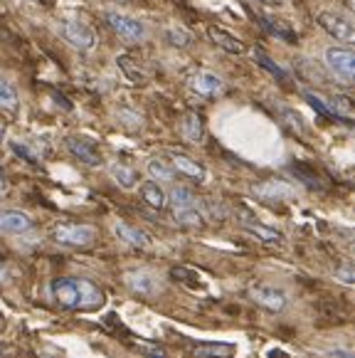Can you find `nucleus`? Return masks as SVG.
<instances>
[{"instance_id": "32", "label": "nucleus", "mask_w": 355, "mask_h": 358, "mask_svg": "<svg viewBox=\"0 0 355 358\" xmlns=\"http://www.w3.org/2000/svg\"><path fill=\"white\" fill-rule=\"evenodd\" d=\"M328 356L331 358H353V353H350V351H331Z\"/></svg>"}, {"instance_id": "26", "label": "nucleus", "mask_w": 355, "mask_h": 358, "mask_svg": "<svg viewBox=\"0 0 355 358\" xmlns=\"http://www.w3.org/2000/svg\"><path fill=\"white\" fill-rule=\"evenodd\" d=\"M136 351L141 353L143 358H168V351L158 343H151V341H138L136 343Z\"/></svg>"}, {"instance_id": "18", "label": "nucleus", "mask_w": 355, "mask_h": 358, "mask_svg": "<svg viewBox=\"0 0 355 358\" xmlns=\"http://www.w3.org/2000/svg\"><path fill=\"white\" fill-rule=\"evenodd\" d=\"M193 353L198 358H230L235 353V346L232 343H203Z\"/></svg>"}, {"instance_id": "5", "label": "nucleus", "mask_w": 355, "mask_h": 358, "mask_svg": "<svg viewBox=\"0 0 355 358\" xmlns=\"http://www.w3.org/2000/svg\"><path fill=\"white\" fill-rule=\"evenodd\" d=\"M326 64L335 77L348 82V85L355 79V55L348 48H331L326 52Z\"/></svg>"}, {"instance_id": "27", "label": "nucleus", "mask_w": 355, "mask_h": 358, "mask_svg": "<svg viewBox=\"0 0 355 358\" xmlns=\"http://www.w3.org/2000/svg\"><path fill=\"white\" fill-rule=\"evenodd\" d=\"M166 37H168V43L175 45V48H185V45L190 43V35L183 27H171V30L166 32Z\"/></svg>"}, {"instance_id": "9", "label": "nucleus", "mask_w": 355, "mask_h": 358, "mask_svg": "<svg viewBox=\"0 0 355 358\" xmlns=\"http://www.w3.org/2000/svg\"><path fill=\"white\" fill-rule=\"evenodd\" d=\"M124 285L136 294H153L158 289V280L146 269H131L124 274Z\"/></svg>"}, {"instance_id": "6", "label": "nucleus", "mask_w": 355, "mask_h": 358, "mask_svg": "<svg viewBox=\"0 0 355 358\" xmlns=\"http://www.w3.org/2000/svg\"><path fill=\"white\" fill-rule=\"evenodd\" d=\"M106 20H109V25L114 27V30L119 32L124 40H129V43H141L143 37H146V27H143V22H138L136 17L119 15V13H109V15H106Z\"/></svg>"}, {"instance_id": "11", "label": "nucleus", "mask_w": 355, "mask_h": 358, "mask_svg": "<svg viewBox=\"0 0 355 358\" xmlns=\"http://www.w3.org/2000/svg\"><path fill=\"white\" fill-rule=\"evenodd\" d=\"M114 232L126 245H131V248H151V235L143 232L141 227H136V225H129V222L119 220L114 225Z\"/></svg>"}, {"instance_id": "36", "label": "nucleus", "mask_w": 355, "mask_h": 358, "mask_svg": "<svg viewBox=\"0 0 355 358\" xmlns=\"http://www.w3.org/2000/svg\"><path fill=\"white\" fill-rule=\"evenodd\" d=\"M121 3H124V0H121Z\"/></svg>"}, {"instance_id": "7", "label": "nucleus", "mask_w": 355, "mask_h": 358, "mask_svg": "<svg viewBox=\"0 0 355 358\" xmlns=\"http://www.w3.org/2000/svg\"><path fill=\"white\" fill-rule=\"evenodd\" d=\"M249 296L256 306L272 311V314H279V311L287 309V296H284V292L272 289V287H249Z\"/></svg>"}, {"instance_id": "8", "label": "nucleus", "mask_w": 355, "mask_h": 358, "mask_svg": "<svg viewBox=\"0 0 355 358\" xmlns=\"http://www.w3.org/2000/svg\"><path fill=\"white\" fill-rule=\"evenodd\" d=\"M64 143H67L69 153H72L74 158H79L82 164H87V166H99L101 164V153H99V148H96L94 141H89V138H84V136H67L64 138Z\"/></svg>"}, {"instance_id": "34", "label": "nucleus", "mask_w": 355, "mask_h": 358, "mask_svg": "<svg viewBox=\"0 0 355 358\" xmlns=\"http://www.w3.org/2000/svg\"><path fill=\"white\" fill-rule=\"evenodd\" d=\"M6 280V267H3V264H0V282Z\"/></svg>"}, {"instance_id": "4", "label": "nucleus", "mask_w": 355, "mask_h": 358, "mask_svg": "<svg viewBox=\"0 0 355 358\" xmlns=\"http://www.w3.org/2000/svg\"><path fill=\"white\" fill-rule=\"evenodd\" d=\"M57 32H59V37H62L64 43H69L72 48H77V50L94 48V32H92V27H89V25H84V22L62 20L57 25Z\"/></svg>"}, {"instance_id": "30", "label": "nucleus", "mask_w": 355, "mask_h": 358, "mask_svg": "<svg viewBox=\"0 0 355 358\" xmlns=\"http://www.w3.org/2000/svg\"><path fill=\"white\" fill-rule=\"evenodd\" d=\"M335 277H340V280L345 282V285H353V267H350V264H345L343 269H338V272H335Z\"/></svg>"}, {"instance_id": "24", "label": "nucleus", "mask_w": 355, "mask_h": 358, "mask_svg": "<svg viewBox=\"0 0 355 358\" xmlns=\"http://www.w3.org/2000/svg\"><path fill=\"white\" fill-rule=\"evenodd\" d=\"M173 217L185 227H200L203 225V215H200L198 208H175V210H173Z\"/></svg>"}, {"instance_id": "29", "label": "nucleus", "mask_w": 355, "mask_h": 358, "mask_svg": "<svg viewBox=\"0 0 355 358\" xmlns=\"http://www.w3.org/2000/svg\"><path fill=\"white\" fill-rule=\"evenodd\" d=\"M306 99H308V104L314 106L316 111H321V114H324L326 119H338V116H335V111H333V109H328V106H326L324 101L319 99V96L311 94V92H306Z\"/></svg>"}, {"instance_id": "31", "label": "nucleus", "mask_w": 355, "mask_h": 358, "mask_svg": "<svg viewBox=\"0 0 355 358\" xmlns=\"http://www.w3.org/2000/svg\"><path fill=\"white\" fill-rule=\"evenodd\" d=\"M13 151L17 153V156H22V158H27V161H35V156H32L30 151H27L25 146H22V143H13Z\"/></svg>"}, {"instance_id": "12", "label": "nucleus", "mask_w": 355, "mask_h": 358, "mask_svg": "<svg viewBox=\"0 0 355 358\" xmlns=\"http://www.w3.org/2000/svg\"><path fill=\"white\" fill-rule=\"evenodd\" d=\"M32 227V220L20 210H0V232L8 235H20Z\"/></svg>"}, {"instance_id": "21", "label": "nucleus", "mask_w": 355, "mask_h": 358, "mask_svg": "<svg viewBox=\"0 0 355 358\" xmlns=\"http://www.w3.org/2000/svg\"><path fill=\"white\" fill-rule=\"evenodd\" d=\"M111 178H114L121 188H133L138 180V173L126 164H111Z\"/></svg>"}, {"instance_id": "23", "label": "nucleus", "mask_w": 355, "mask_h": 358, "mask_svg": "<svg viewBox=\"0 0 355 358\" xmlns=\"http://www.w3.org/2000/svg\"><path fill=\"white\" fill-rule=\"evenodd\" d=\"M148 173L153 176L156 183H166V180H173L175 171H173V166H168L163 158H153V161H148Z\"/></svg>"}, {"instance_id": "33", "label": "nucleus", "mask_w": 355, "mask_h": 358, "mask_svg": "<svg viewBox=\"0 0 355 358\" xmlns=\"http://www.w3.org/2000/svg\"><path fill=\"white\" fill-rule=\"evenodd\" d=\"M8 183H6V176H3V169H0V193H6Z\"/></svg>"}, {"instance_id": "15", "label": "nucleus", "mask_w": 355, "mask_h": 358, "mask_svg": "<svg viewBox=\"0 0 355 358\" xmlns=\"http://www.w3.org/2000/svg\"><path fill=\"white\" fill-rule=\"evenodd\" d=\"M171 164H173V171H178V173H185L188 178H195V180H203L205 178V169H203V166H200L198 161H193V158L183 156V153H173Z\"/></svg>"}, {"instance_id": "3", "label": "nucleus", "mask_w": 355, "mask_h": 358, "mask_svg": "<svg viewBox=\"0 0 355 358\" xmlns=\"http://www.w3.org/2000/svg\"><path fill=\"white\" fill-rule=\"evenodd\" d=\"M52 237L67 248H89L94 243V230L89 225H77V222H59L55 225Z\"/></svg>"}, {"instance_id": "1", "label": "nucleus", "mask_w": 355, "mask_h": 358, "mask_svg": "<svg viewBox=\"0 0 355 358\" xmlns=\"http://www.w3.org/2000/svg\"><path fill=\"white\" fill-rule=\"evenodd\" d=\"M50 296L62 309L92 311L104 304V292L94 282L82 280V277H59V280H55L50 285Z\"/></svg>"}, {"instance_id": "17", "label": "nucleus", "mask_w": 355, "mask_h": 358, "mask_svg": "<svg viewBox=\"0 0 355 358\" xmlns=\"http://www.w3.org/2000/svg\"><path fill=\"white\" fill-rule=\"evenodd\" d=\"M180 129H183V136L188 138V141L193 143H200L205 136V129H203V119H200L198 114H185L183 116V124H180Z\"/></svg>"}, {"instance_id": "22", "label": "nucleus", "mask_w": 355, "mask_h": 358, "mask_svg": "<svg viewBox=\"0 0 355 358\" xmlns=\"http://www.w3.org/2000/svg\"><path fill=\"white\" fill-rule=\"evenodd\" d=\"M116 62H119V67L124 69L126 77H129L131 82H136V85H143V82L148 79V77H146V69H143L141 64L133 62L131 57H126V55H121V57L116 59Z\"/></svg>"}, {"instance_id": "25", "label": "nucleus", "mask_w": 355, "mask_h": 358, "mask_svg": "<svg viewBox=\"0 0 355 358\" xmlns=\"http://www.w3.org/2000/svg\"><path fill=\"white\" fill-rule=\"evenodd\" d=\"M245 227L252 232V235H256V237H259L261 243H269V245H274V243H282V235H279L277 230H269V227L259 225V222H247Z\"/></svg>"}, {"instance_id": "16", "label": "nucleus", "mask_w": 355, "mask_h": 358, "mask_svg": "<svg viewBox=\"0 0 355 358\" xmlns=\"http://www.w3.org/2000/svg\"><path fill=\"white\" fill-rule=\"evenodd\" d=\"M141 198L148 208H153V210H163V208H166V201H168L163 188L156 183V180H148V183L141 185Z\"/></svg>"}, {"instance_id": "14", "label": "nucleus", "mask_w": 355, "mask_h": 358, "mask_svg": "<svg viewBox=\"0 0 355 358\" xmlns=\"http://www.w3.org/2000/svg\"><path fill=\"white\" fill-rule=\"evenodd\" d=\"M208 35H210V40H212L219 50H225V52H230V55L245 52V43L237 40V35H232V32L222 30V27H210Z\"/></svg>"}, {"instance_id": "19", "label": "nucleus", "mask_w": 355, "mask_h": 358, "mask_svg": "<svg viewBox=\"0 0 355 358\" xmlns=\"http://www.w3.org/2000/svg\"><path fill=\"white\" fill-rule=\"evenodd\" d=\"M171 206L173 210L175 208H198V195L190 188H185V185H175L171 190Z\"/></svg>"}, {"instance_id": "28", "label": "nucleus", "mask_w": 355, "mask_h": 358, "mask_svg": "<svg viewBox=\"0 0 355 358\" xmlns=\"http://www.w3.org/2000/svg\"><path fill=\"white\" fill-rule=\"evenodd\" d=\"M254 57H256V62H259L261 67H266V69H269V72H272L274 77H279V79H287V74H284V69L279 67V64H274L269 57H266V52H264V50H256V55H254Z\"/></svg>"}, {"instance_id": "13", "label": "nucleus", "mask_w": 355, "mask_h": 358, "mask_svg": "<svg viewBox=\"0 0 355 358\" xmlns=\"http://www.w3.org/2000/svg\"><path fill=\"white\" fill-rule=\"evenodd\" d=\"M254 193L266 201H287L294 195V188L284 180H264V183L254 185Z\"/></svg>"}, {"instance_id": "20", "label": "nucleus", "mask_w": 355, "mask_h": 358, "mask_svg": "<svg viewBox=\"0 0 355 358\" xmlns=\"http://www.w3.org/2000/svg\"><path fill=\"white\" fill-rule=\"evenodd\" d=\"M17 104H20V96H17V90L8 82L3 74H0V109L6 111H15Z\"/></svg>"}, {"instance_id": "10", "label": "nucleus", "mask_w": 355, "mask_h": 358, "mask_svg": "<svg viewBox=\"0 0 355 358\" xmlns=\"http://www.w3.org/2000/svg\"><path fill=\"white\" fill-rule=\"evenodd\" d=\"M190 87H193L200 96H215L225 90V82L215 72H205L203 69V72H195L193 77H190Z\"/></svg>"}, {"instance_id": "35", "label": "nucleus", "mask_w": 355, "mask_h": 358, "mask_svg": "<svg viewBox=\"0 0 355 358\" xmlns=\"http://www.w3.org/2000/svg\"><path fill=\"white\" fill-rule=\"evenodd\" d=\"M0 138H3V127H0Z\"/></svg>"}, {"instance_id": "2", "label": "nucleus", "mask_w": 355, "mask_h": 358, "mask_svg": "<svg viewBox=\"0 0 355 358\" xmlns=\"http://www.w3.org/2000/svg\"><path fill=\"white\" fill-rule=\"evenodd\" d=\"M316 20H319V25L324 27L333 40H338V43H343V45L355 43V25L350 22V17L340 15V13L321 10L319 15H316Z\"/></svg>"}]
</instances>
